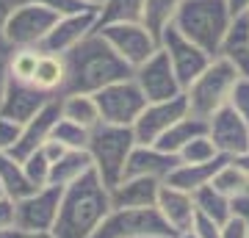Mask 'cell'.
Returning <instances> with one entry per match:
<instances>
[{
    "instance_id": "3957f363",
    "label": "cell",
    "mask_w": 249,
    "mask_h": 238,
    "mask_svg": "<svg viewBox=\"0 0 249 238\" xmlns=\"http://www.w3.org/2000/svg\"><path fill=\"white\" fill-rule=\"evenodd\" d=\"M230 22L232 17L224 0H183L172 25L196 47H202L208 55L216 58Z\"/></svg>"
},
{
    "instance_id": "4fadbf2b",
    "label": "cell",
    "mask_w": 249,
    "mask_h": 238,
    "mask_svg": "<svg viewBox=\"0 0 249 238\" xmlns=\"http://www.w3.org/2000/svg\"><path fill=\"white\" fill-rule=\"evenodd\" d=\"M61 185H45V188H36L31 197L14 202L17 208V224L19 230H34V233H45L53 230L55 216H58V205H61Z\"/></svg>"
},
{
    "instance_id": "4dcf8cb0",
    "label": "cell",
    "mask_w": 249,
    "mask_h": 238,
    "mask_svg": "<svg viewBox=\"0 0 249 238\" xmlns=\"http://www.w3.org/2000/svg\"><path fill=\"white\" fill-rule=\"evenodd\" d=\"M213 188H219L224 197H230V200H235V197H244L249 194V172L247 169H241L235 161H227L219 172H216L213 177Z\"/></svg>"
},
{
    "instance_id": "7a4b0ae2",
    "label": "cell",
    "mask_w": 249,
    "mask_h": 238,
    "mask_svg": "<svg viewBox=\"0 0 249 238\" xmlns=\"http://www.w3.org/2000/svg\"><path fill=\"white\" fill-rule=\"evenodd\" d=\"M108 211H111V191L91 169L75 183L64 185L58 216L50 233L55 238H91Z\"/></svg>"
},
{
    "instance_id": "f35d334b",
    "label": "cell",
    "mask_w": 249,
    "mask_h": 238,
    "mask_svg": "<svg viewBox=\"0 0 249 238\" xmlns=\"http://www.w3.org/2000/svg\"><path fill=\"white\" fill-rule=\"evenodd\" d=\"M14 224H17V208H14V200L0 197V233H3V230H11Z\"/></svg>"
},
{
    "instance_id": "f6af8a7d",
    "label": "cell",
    "mask_w": 249,
    "mask_h": 238,
    "mask_svg": "<svg viewBox=\"0 0 249 238\" xmlns=\"http://www.w3.org/2000/svg\"><path fill=\"white\" fill-rule=\"evenodd\" d=\"M232 161H235L241 169H247V172H249V152H247V155H238V158H232Z\"/></svg>"
},
{
    "instance_id": "30bf717a",
    "label": "cell",
    "mask_w": 249,
    "mask_h": 238,
    "mask_svg": "<svg viewBox=\"0 0 249 238\" xmlns=\"http://www.w3.org/2000/svg\"><path fill=\"white\" fill-rule=\"evenodd\" d=\"M97 34H103V39H106L133 70L139 64L147 61L152 53H158V47H160L158 39H155L142 22H114V25L97 28Z\"/></svg>"
},
{
    "instance_id": "ee69618b",
    "label": "cell",
    "mask_w": 249,
    "mask_h": 238,
    "mask_svg": "<svg viewBox=\"0 0 249 238\" xmlns=\"http://www.w3.org/2000/svg\"><path fill=\"white\" fill-rule=\"evenodd\" d=\"M6 86H9V55L0 53V106L6 97Z\"/></svg>"
},
{
    "instance_id": "8d00e7d4",
    "label": "cell",
    "mask_w": 249,
    "mask_h": 238,
    "mask_svg": "<svg viewBox=\"0 0 249 238\" xmlns=\"http://www.w3.org/2000/svg\"><path fill=\"white\" fill-rule=\"evenodd\" d=\"M188 233H194L196 238H222V227H219L216 221H211V219H205V216H199V213H196L194 227L188 230Z\"/></svg>"
},
{
    "instance_id": "60d3db41",
    "label": "cell",
    "mask_w": 249,
    "mask_h": 238,
    "mask_svg": "<svg viewBox=\"0 0 249 238\" xmlns=\"http://www.w3.org/2000/svg\"><path fill=\"white\" fill-rule=\"evenodd\" d=\"M0 238H55L50 230L45 233H34V230H19V227H11V230H3Z\"/></svg>"
},
{
    "instance_id": "9c48e42d",
    "label": "cell",
    "mask_w": 249,
    "mask_h": 238,
    "mask_svg": "<svg viewBox=\"0 0 249 238\" xmlns=\"http://www.w3.org/2000/svg\"><path fill=\"white\" fill-rule=\"evenodd\" d=\"M158 44H160V50L166 53V58H169V64H172V70H175V75H178L183 92L208 70V64L213 61V55H208L202 47H196L191 39H186L175 25L163 28Z\"/></svg>"
},
{
    "instance_id": "52a82bcc",
    "label": "cell",
    "mask_w": 249,
    "mask_h": 238,
    "mask_svg": "<svg viewBox=\"0 0 249 238\" xmlns=\"http://www.w3.org/2000/svg\"><path fill=\"white\" fill-rule=\"evenodd\" d=\"M58 22V14L50 11L47 6L39 3H22L9 14L6 28H3V39L6 47L11 50H22V47H39L47 39V34L53 31Z\"/></svg>"
},
{
    "instance_id": "4316f807",
    "label": "cell",
    "mask_w": 249,
    "mask_h": 238,
    "mask_svg": "<svg viewBox=\"0 0 249 238\" xmlns=\"http://www.w3.org/2000/svg\"><path fill=\"white\" fill-rule=\"evenodd\" d=\"M91 155L89 150H67L61 158L50 166V185H70L86 172H91Z\"/></svg>"
},
{
    "instance_id": "ffe728a7",
    "label": "cell",
    "mask_w": 249,
    "mask_h": 238,
    "mask_svg": "<svg viewBox=\"0 0 249 238\" xmlns=\"http://www.w3.org/2000/svg\"><path fill=\"white\" fill-rule=\"evenodd\" d=\"M160 185L152 177H124L111 188V208H155Z\"/></svg>"
},
{
    "instance_id": "d590c367",
    "label": "cell",
    "mask_w": 249,
    "mask_h": 238,
    "mask_svg": "<svg viewBox=\"0 0 249 238\" xmlns=\"http://www.w3.org/2000/svg\"><path fill=\"white\" fill-rule=\"evenodd\" d=\"M19 133H22V125L11 122V119H6V116H0V150L9 152L19 141Z\"/></svg>"
},
{
    "instance_id": "cb8c5ba5",
    "label": "cell",
    "mask_w": 249,
    "mask_h": 238,
    "mask_svg": "<svg viewBox=\"0 0 249 238\" xmlns=\"http://www.w3.org/2000/svg\"><path fill=\"white\" fill-rule=\"evenodd\" d=\"M205 133H208V119H199V116L188 114V116H183L180 122L172 125L169 130H166L158 141H155V147H158V150H163V152L178 155V152L186 147L188 141L199 139V136H205Z\"/></svg>"
},
{
    "instance_id": "836d02e7",
    "label": "cell",
    "mask_w": 249,
    "mask_h": 238,
    "mask_svg": "<svg viewBox=\"0 0 249 238\" xmlns=\"http://www.w3.org/2000/svg\"><path fill=\"white\" fill-rule=\"evenodd\" d=\"M19 164H22L25 177L31 180L34 188H45V185H50V161L45 158V152H42V150L31 152V155L22 158Z\"/></svg>"
},
{
    "instance_id": "ba28073f",
    "label": "cell",
    "mask_w": 249,
    "mask_h": 238,
    "mask_svg": "<svg viewBox=\"0 0 249 238\" xmlns=\"http://www.w3.org/2000/svg\"><path fill=\"white\" fill-rule=\"evenodd\" d=\"M94 103L100 108V119L106 125H122V128H133L136 119L142 116L147 108V97L142 94V89L136 86L133 78L111 83V86L100 89L94 94Z\"/></svg>"
},
{
    "instance_id": "bcb514c9",
    "label": "cell",
    "mask_w": 249,
    "mask_h": 238,
    "mask_svg": "<svg viewBox=\"0 0 249 238\" xmlns=\"http://www.w3.org/2000/svg\"><path fill=\"white\" fill-rule=\"evenodd\" d=\"M83 3H86V6H100L103 0H83Z\"/></svg>"
},
{
    "instance_id": "7402d4cb",
    "label": "cell",
    "mask_w": 249,
    "mask_h": 238,
    "mask_svg": "<svg viewBox=\"0 0 249 238\" xmlns=\"http://www.w3.org/2000/svg\"><path fill=\"white\" fill-rule=\"evenodd\" d=\"M227 155H219V158L208 161V164H180L175 172H172L163 183L175 185V188H180V191H188V194H194V191H199L202 185H211L213 183L216 172L227 164Z\"/></svg>"
},
{
    "instance_id": "d4e9b609",
    "label": "cell",
    "mask_w": 249,
    "mask_h": 238,
    "mask_svg": "<svg viewBox=\"0 0 249 238\" xmlns=\"http://www.w3.org/2000/svg\"><path fill=\"white\" fill-rule=\"evenodd\" d=\"M0 185H3V194L9 197V200H14V202L25 200V197H31L36 191L34 185H31V180L25 177L22 164L3 150H0Z\"/></svg>"
},
{
    "instance_id": "5b68a950",
    "label": "cell",
    "mask_w": 249,
    "mask_h": 238,
    "mask_svg": "<svg viewBox=\"0 0 249 238\" xmlns=\"http://www.w3.org/2000/svg\"><path fill=\"white\" fill-rule=\"evenodd\" d=\"M238 78H241L238 70L224 61L222 55H216L213 61L208 64V70L183 92L188 100V111L199 119H211L219 108L230 103L232 86H235Z\"/></svg>"
},
{
    "instance_id": "f546056e",
    "label": "cell",
    "mask_w": 249,
    "mask_h": 238,
    "mask_svg": "<svg viewBox=\"0 0 249 238\" xmlns=\"http://www.w3.org/2000/svg\"><path fill=\"white\" fill-rule=\"evenodd\" d=\"M183 6V0H144V14L142 25L150 31L155 39H160L163 28H169L175 22V14Z\"/></svg>"
},
{
    "instance_id": "74e56055",
    "label": "cell",
    "mask_w": 249,
    "mask_h": 238,
    "mask_svg": "<svg viewBox=\"0 0 249 238\" xmlns=\"http://www.w3.org/2000/svg\"><path fill=\"white\" fill-rule=\"evenodd\" d=\"M222 238H249V230H247V221L232 213L230 219L222 224Z\"/></svg>"
},
{
    "instance_id": "277c9868",
    "label": "cell",
    "mask_w": 249,
    "mask_h": 238,
    "mask_svg": "<svg viewBox=\"0 0 249 238\" xmlns=\"http://www.w3.org/2000/svg\"><path fill=\"white\" fill-rule=\"evenodd\" d=\"M136 147V133L133 128H122V125H106L100 122L94 130L89 133V144L86 150L91 155V166L97 172L108 191L116 183H122L127 158Z\"/></svg>"
},
{
    "instance_id": "e575fe53",
    "label": "cell",
    "mask_w": 249,
    "mask_h": 238,
    "mask_svg": "<svg viewBox=\"0 0 249 238\" xmlns=\"http://www.w3.org/2000/svg\"><path fill=\"white\" fill-rule=\"evenodd\" d=\"M230 108H235V114H241L244 119L249 122V78L241 75L235 80V86H232V94H230Z\"/></svg>"
},
{
    "instance_id": "b9f144b4",
    "label": "cell",
    "mask_w": 249,
    "mask_h": 238,
    "mask_svg": "<svg viewBox=\"0 0 249 238\" xmlns=\"http://www.w3.org/2000/svg\"><path fill=\"white\" fill-rule=\"evenodd\" d=\"M224 3H227V11H230L232 19L249 17V0H224Z\"/></svg>"
},
{
    "instance_id": "44dd1931",
    "label": "cell",
    "mask_w": 249,
    "mask_h": 238,
    "mask_svg": "<svg viewBox=\"0 0 249 238\" xmlns=\"http://www.w3.org/2000/svg\"><path fill=\"white\" fill-rule=\"evenodd\" d=\"M219 55L227 64H232L238 75L249 78V17H238L230 22L224 42L219 47Z\"/></svg>"
},
{
    "instance_id": "d6986e66",
    "label": "cell",
    "mask_w": 249,
    "mask_h": 238,
    "mask_svg": "<svg viewBox=\"0 0 249 238\" xmlns=\"http://www.w3.org/2000/svg\"><path fill=\"white\" fill-rule=\"evenodd\" d=\"M158 213L163 216V221L169 224L178 236L188 233L194 227V219H196V208H194V197L188 191H180L175 185L163 183L158 191V202H155Z\"/></svg>"
},
{
    "instance_id": "83f0119b",
    "label": "cell",
    "mask_w": 249,
    "mask_h": 238,
    "mask_svg": "<svg viewBox=\"0 0 249 238\" xmlns=\"http://www.w3.org/2000/svg\"><path fill=\"white\" fill-rule=\"evenodd\" d=\"M194 208L199 216H205V219L216 221L219 227H222L224 221L232 216V200L230 197H224L219 188H213V185H202L199 191H194Z\"/></svg>"
},
{
    "instance_id": "8fae6325",
    "label": "cell",
    "mask_w": 249,
    "mask_h": 238,
    "mask_svg": "<svg viewBox=\"0 0 249 238\" xmlns=\"http://www.w3.org/2000/svg\"><path fill=\"white\" fill-rule=\"evenodd\" d=\"M133 80L136 86L142 89V94L147 97V103H158V100H172L183 94L178 75L172 70L166 53L158 47V53H152L144 64H139L133 70Z\"/></svg>"
},
{
    "instance_id": "2e32d148",
    "label": "cell",
    "mask_w": 249,
    "mask_h": 238,
    "mask_svg": "<svg viewBox=\"0 0 249 238\" xmlns=\"http://www.w3.org/2000/svg\"><path fill=\"white\" fill-rule=\"evenodd\" d=\"M50 100H55V97L42 94V92L34 89L31 83L9 78L6 97H3V106H0V116H6V119H11V122H17V125H25L28 119H34Z\"/></svg>"
},
{
    "instance_id": "ab89813d",
    "label": "cell",
    "mask_w": 249,
    "mask_h": 238,
    "mask_svg": "<svg viewBox=\"0 0 249 238\" xmlns=\"http://www.w3.org/2000/svg\"><path fill=\"white\" fill-rule=\"evenodd\" d=\"M17 9V0H0V53L9 55V47H6V39H3V28H6V19L9 14Z\"/></svg>"
},
{
    "instance_id": "c3c4849f",
    "label": "cell",
    "mask_w": 249,
    "mask_h": 238,
    "mask_svg": "<svg viewBox=\"0 0 249 238\" xmlns=\"http://www.w3.org/2000/svg\"><path fill=\"white\" fill-rule=\"evenodd\" d=\"M0 197H6V194H3V185H0Z\"/></svg>"
},
{
    "instance_id": "9a60e30c",
    "label": "cell",
    "mask_w": 249,
    "mask_h": 238,
    "mask_svg": "<svg viewBox=\"0 0 249 238\" xmlns=\"http://www.w3.org/2000/svg\"><path fill=\"white\" fill-rule=\"evenodd\" d=\"M94 31H97V9L67 14V17H58L53 31L47 34V39L39 44V50L42 53H53V55H64V53H70L80 39H86Z\"/></svg>"
},
{
    "instance_id": "603a6c76",
    "label": "cell",
    "mask_w": 249,
    "mask_h": 238,
    "mask_svg": "<svg viewBox=\"0 0 249 238\" xmlns=\"http://www.w3.org/2000/svg\"><path fill=\"white\" fill-rule=\"evenodd\" d=\"M64 80H67V64H64V55H53V53H42L39 55V64H36L34 75H31V86L39 89L47 97H61Z\"/></svg>"
},
{
    "instance_id": "7bdbcfd3",
    "label": "cell",
    "mask_w": 249,
    "mask_h": 238,
    "mask_svg": "<svg viewBox=\"0 0 249 238\" xmlns=\"http://www.w3.org/2000/svg\"><path fill=\"white\" fill-rule=\"evenodd\" d=\"M232 213H235V216H241V219L247 221V230H249V194L235 197V200H232Z\"/></svg>"
},
{
    "instance_id": "8992f818",
    "label": "cell",
    "mask_w": 249,
    "mask_h": 238,
    "mask_svg": "<svg viewBox=\"0 0 249 238\" xmlns=\"http://www.w3.org/2000/svg\"><path fill=\"white\" fill-rule=\"evenodd\" d=\"M91 238H178L158 208H111Z\"/></svg>"
},
{
    "instance_id": "f1b7e54d",
    "label": "cell",
    "mask_w": 249,
    "mask_h": 238,
    "mask_svg": "<svg viewBox=\"0 0 249 238\" xmlns=\"http://www.w3.org/2000/svg\"><path fill=\"white\" fill-rule=\"evenodd\" d=\"M144 0H103L97 6V28L114 22H142Z\"/></svg>"
},
{
    "instance_id": "484cf974",
    "label": "cell",
    "mask_w": 249,
    "mask_h": 238,
    "mask_svg": "<svg viewBox=\"0 0 249 238\" xmlns=\"http://www.w3.org/2000/svg\"><path fill=\"white\" fill-rule=\"evenodd\" d=\"M58 103H61V119H67V122H75L86 130H94L103 122L94 94H64V97H58Z\"/></svg>"
},
{
    "instance_id": "1f68e13d",
    "label": "cell",
    "mask_w": 249,
    "mask_h": 238,
    "mask_svg": "<svg viewBox=\"0 0 249 238\" xmlns=\"http://www.w3.org/2000/svg\"><path fill=\"white\" fill-rule=\"evenodd\" d=\"M89 133L86 128H80V125L75 122H67V119H58L53 128V133H50V139L58 141V144H64L67 150H86V144H89Z\"/></svg>"
},
{
    "instance_id": "ac0fdd59",
    "label": "cell",
    "mask_w": 249,
    "mask_h": 238,
    "mask_svg": "<svg viewBox=\"0 0 249 238\" xmlns=\"http://www.w3.org/2000/svg\"><path fill=\"white\" fill-rule=\"evenodd\" d=\"M58 119H61V103H58V97H55V100H50L34 119H28V122L22 125L19 141L9 150V155H14L17 161H22V158H28L31 152H36L47 139H50V133H53V128H55Z\"/></svg>"
},
{
    "instance_id": "6da1fadb",
    "label": "cell",
    "mask_w": 249,
    "mask_h": 238,
    "mask_svg": "<svg viewBox=\"0 0 249 238\" xmlns=\"http://www.w3.org/2000/svg\"><path fill=\"white\" fill-rule=\"evenodd\" d=\"M64 64H67V80H64L61 97L64 94H97L100 89L111 83L133 78V67L97 31L80 39L70 53H64Z\"/></svg>"
},
{
    "instance_id": "7dc6e473",
    "label": "cell",
    "mask_w": 249,
    "mask_h": 238,
    "mask_svg": "<svg viewBox=\"0 0 249 238\" xmlns=\"http://www.w3.org/2000/svg\"><path fill=\"white\" fill-rule=\"evenodd\" d=\"M178 238H196L194 233H183V236H178Z\"/></svg>"
},
{
    "instance_id": "e0dca14e",
    "label": "cell",
    "mask_w": 249,
    "mask_h": 238,
    "mask_svg": "<svg viewBox=\"0 0 249 238\" xmlns=\"http://www.w3.org/2000/svg\"><path fill=\"white\" fill-rule=\"evenodd\" d=\"M178 166H180L178 155L158 150L155 144H136L130 158H127V166H124V177H152V180L163 183Z\"/></svg>"
},
{
    "instance_id": "5bb4252c",
    "label": "cell",
    "mask_w": 249,
    "mask_h": 238,
    "mask_svg": "<svg viewBox=\"0 0 249 238\" xmlns=\"http://www.w3.org/2000/svg\"><path fill=\"white\" fill-rule=\"evenodd\" d=\"M208 136L213 139L216 150L227 158H238L249 152V122L230 106L219 108L208 119Z\"/></svg>"
},
{
    "instance_id": "7c38bea8",
    "label": "cell",
    "mask_w": 249,
    "mask_h": 238,
    "mask_svg": "<svg viewBox=\"0 0 249 238\" xmlns=\"http://www.w3.org/2000/svg\"><path fill=\"white\" fill-rule=\"evenodd\" d=\"M191 111H188L186 94H178L172 100H158V103H147V108L142 111V116L133 125L136 144H155L172 125L180 122Z\"/></svg>"
},
{
    "instance_id": "d6a6232c",
    "label": "cell",
    "mask_w": 249,
    "mask_h": 238,
    "mask_svg": "<svg viewBox=\"0 0 249 238\" xmlns=\"http://www.w3.org/2000/svg\"><path fill=\"white\" fill-rule=\"evenodd\" d=\"M222 152L216 150V144H213V139L205 133V136H199V139H194V141H188L186 147L178 152V158H180V164H208V161H213V158H219Z\"/></svg>"
}]
</instances>
